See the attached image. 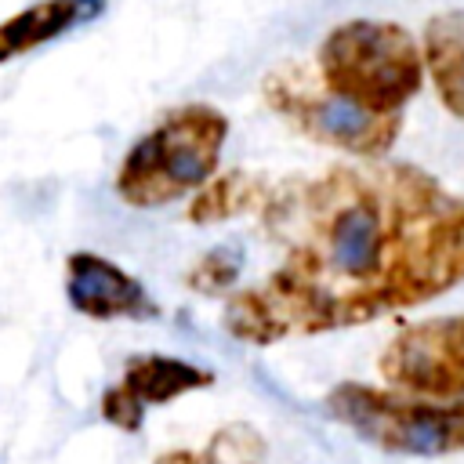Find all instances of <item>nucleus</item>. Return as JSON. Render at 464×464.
<instances>
[{
  "instance_id": "nucleus-6",
  "label": "nucleus",
  "mask_w": 464,
  "mask_h": 464,
  "mask_svg": "<svg viewBox=\"0 0 464 464\" xmlns=\"http://www.w3.org/2000/svg\"><path fill=\"white\" fill-rule=\"evenodd\" d=\"M388 388L431 402H464V312L406 323L377 355Z\"/></svg>"
},
{
  "instance_id": "nucleus-9",
  "label": "nucleus",
  "mask_w": 464,
  "mask_h": 464,
  "mask_svg": "<svg viewBox=\"0 0 464 464\" xmlns=\"http://www.w3.org/2000/svg\"><path fill=\"white\" fill-rule=\"evenodd\" d=\"M141 410L149 406H167L188 392H199V388H210L214 384V370L192 362V359H181V355H163V352H141V355H130L123 362V373L116 381Z\"/></svg>"
},
{
  "instance_id": "nucleus-14",
  "label": "nucleus",
  "mask_w": 464,
  "mask_h": 464,
  "mask_svg": "<svg viewBox=\"0 0 464 464\" xmlns=\"http://www.w3.org/2000/svg\"><path fill=\"white\" fill-rule=\"evenodd\" d=\"M152 464H199V453H192V450H167Z\"/></svg>"
},
{
  "instance_id": "nucleus-13",
  "label": "nucleus",
  "mask_w": 464,
  "mask_h": 464,
  "mask_svg": "<svg viewBox=\"0 0 464 464\" xmlns=\"http://www.w3.org/2000/svg\"><path fill=\"white\" fill-rule=\"evenodd\" d=\"M265 453H268L265 435L246 420H232L207 439L199 464H265Z\"/></svg>"
},
{
  "instance_id": "nucleus-8",
  "label": "nucleus",
  "mask_w": 464,
  "mask_h": 464,
  "mask_svg": "<svg viewBox=\"0 0 464 464\" xmlns=\"http://www.w3.org/2000/svg\"><path fill=\"white\" fill-rule=\"evenodd\" d=\"M109 0H33L0 22V65L25 58L105 14Z\"/></svg>"
},
{
  "instance_id": "nucleus-4",
  "label": "nucleus",
  "mask_w": 464,
  "mask_h": 464,
  "mask_svg": "<svg viewBox=\"0 0 464 464\" xmlns=\"http://www.w3.org/2000/svg\"><path fill=\"white\" fill-rule=\"evenodd\" d=\"M326 413L392 457L464 453V402H431L395 388L341 381L326 392Z\"/></svg>"
},
{
  "instance_id": "nucleus-5",
  "label": "nucleus",
  "mask_w": 464,
  "mask_h": 464,
  "mask_svg": "<svg viewBox=\"0 0 464 464\" xmlns=\"http://www.w3.org/2000/svg\"><path fill=\"white\" fill-rule=\"evenodd\" d=\"M261 98L294 134L359 160H384L402 130V116H373L341 102L304 65L272 69L261 80Z\"/></svg>"
},
{
  "instance_id": "nucleus-3",
  "label": "nucleus",
  "mask_w": 464,
  "mask_h": 464,
  "mask_svg": "<svg viewBox=\"0 0 464 464\" xmlns=\"http://www.w3.org/2000/svg\"><path fill=\"white\" fill-rule=\"evenodd\" d=\"M319 83L373 116H402L420 94L428 65L420 40L388 18L337 22L315 51Z\"/></svg>"
},
{
  "instance_id": "nucleus-7",
  "label": "nucleus",
  "mask_w": 464,
  "mask_h": 464,
  "mask_svg": "<svg viewBox=\"0 0 464 464\" xmlns=\"http://www.w3.org/2000/svg\"><path fill=\"white\" fill-rule=\"evenodd\" d=\"M62 286L69 308L98 323H112V319L145 323V319H160L163 312L138 276H130L123 265L94 250H72L65 257Z\"/></svg>"
},
{
  "instance_id": "nucleus-10",
  "label": "nucleus",
  "mask_w": 464,
  "mask_h": 464,
  "mask_svg": "<svg viewBox=\"0 0 464 464\" xmlns=\"http://www.w3.org/2000/svg\"><path fill=\"white\" fill-rule=\"evenodd\" d=\"M424 65L450 116L464 123V11H439L420 33Z\"/></svg>"
},
{
  "instance_id": "nucleus-12",
  "label": "nucleus",
  "mask_w": 464,
  "mask_h": 464,
  "mask_svg": "<svg viewBox=\"0 0 464 464\" xmlns=\"http://www.w3.org/2000/svg\"><path fill=\"white\" fill-rule=\"evenodd\" d=\"M239 272H243V254L236 246L221 243V246L203 250L185 268V286L192 294H203V297H228L232 286L239 283Z\"/></svg>"
},
{
  "instance_id": "nucleus-11",
  "label": "nucleus",
  "mask_w": 464,
  "mask_h": 464,
  "mask_svg": "<svg viewBox=\"0 0 464 464\" xmlns=\"http://www.w3.org/2000/svg\"><path fill=\"white\" fill-rule=\"evenodd\" d=\"M268 192H272V181L265 174L236 167V170L214 174L188 199L185 218L192 225H218V221H232V218H243V214H261Z\"/></svg>"
},
{
  "instance_id": "nucleus-2",
  "label": "nucleus",
  "mask_w": 464,
  "mask_h": 464,
  "mask_svg": "<svg viewBox=\"0 0 464 464\" xmlns=\"http://www.w3.org/2000/svg\"><path fill=\"white\" fill-rule=\"evenodd\" d=\"M228 116L210 102H185L163 112L120 160L112 192L134 210H156L196 196L221 163Z\"/></svg>"
},
{
  "instance_id": "nucleus-1",
  "label": "nucleus",
  "mask_w": 464,
  "mask_h": 464,
  "mask_svg": "<svg viewBox=\"0 0 464 464\" xmlns=\"http://www.w3.org/2000/svg\"><path fill=\"white\" fill-rule=\"evenodd\" d=\"M257 218L279 261L225 297L221 326L243 344L362 326L464 283V196L406 160L286 178Z\"/></svg>"
}]
</instances>
